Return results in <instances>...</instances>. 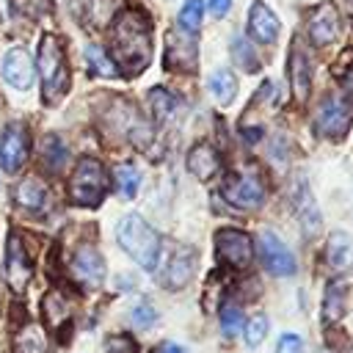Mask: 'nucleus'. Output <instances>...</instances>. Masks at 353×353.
Listing matches in <instances>:
<instances>
[{
	"instance_id": "obj_16",
	"label": "nucleus",
	"mask_w": 353,
	"mask_h": 353,
	"mask_svg": "<svg viewBox=\"0 0 353 353\" xmlns=\"http://www.w3.org/2000/svg\"><path fill=\"white\" fill-rule=\"evenodd\" d=\"M193 270H196V254H193V248L179 245V248H174V254L168 256L160 281H163L168 290H182V287L193 279Z\"/></svg>"
},
{
	"instance_id": "obj_29",
	"label": "nucleus",
	"mask_w": 353,
	"mask_h": 353,
	"mask_svg": "<svg viewBox=\"0 0 353 353\" xmlns=\"http://www.w3.org/2000/svg\"><path fill=\"white\" fill-rule=\"evenodd\" d=\"M138 185H141V174L132 163H121L116 165V188L121 193V199H132L138 193Z\"/></svg>"
},
{
	"instance_id": "obj_1",
	"label": "nucleus",
	"mask_w": 353,
	"mask_h": 353,
	"mask_svg": "<svg viewBox=\"0 0 353 353\" xmlns=\"http://www.w3.org/2000/svg\"><path fill=\"white\" fill-rule=\"evenodd\" d=\"M110 52L116 58V66L124 69V74H141L149 66L152 28L141 11L124 8L116 14V19L110 25Z\"/></svg>"
},
{
	"instance_id": "obj_33",
	"label": "nucleus",
	"mask_w": 353,
	"mask_h": 353,
	"mask_svg": "<svg viewBox=\"0 0 353 353\" xmlns=\"http://www.w3.org/2000/svg\"><path fill=\"white\" fill-rule=\"evenodd\" d=\"M221 331L226 336H237L243 331V312L237 306H226L221 309Z\"/></svg>"
},
{
	"instance_id": "obj_20",
	"label": "nucleus",
	"mask_w": 353,
	"mask_h": 353,
	"mask_svg": "<svg viewBox=\"0 0 353 353\" xmlns=\"http://www.w3.org/2000/svg\"><path fill=\"white\" fill-rule=\"evenodd\" d=\"M292 204H295V212H298V221H301V229L303 234H317L320 232V212H317V204L312 199V190L306 185H298L292 190Z\"/></svg>"
},
{
	"instance_id": "obj_34",
	"label": "nucleus",
	"mask_w": 353,
	"mask_h": 353,
	"mask_svg": "<svg viewBox=\"0 0 353 353\" xmlns=\"http://www.w3.org/2000/svg\"><path fill=\"white\" fill-rule=\"evenodd\" d=\"M268 317L265 314H256V317H251L248 323H245V345L248 347H256L262 339H265V334H268Z\"/></svg>"
},
{
	"instance_id": "obj_36",
	"label": "nucleus",
	"mask_w": 353,
	"mask_h": 353,
	"mask_svg": "<svg viewBox=\"0 0 353 353\" xmlns=\"http://www.w3.org/2000/svg\"><path fill=\"white\" fill-rule=\"evenodd\" d=\"M105 353H138V345L130 336H110L105 342Z\"/></svg>"
},
{
	"instance_id": "obj_28",
	"label": "nucleus",
	"mask_w": 353,
	"mask_h": 353,
	"mask_svg": "<svg viewBox=\"0 0 353 353\" xmlns=\"http://www.w3.org/2000/svg\"><path fill=\"white\" fill-rule=\"evenodd\" d=\"M85 61H88L91 72L99 74V77H116V74H119L116 63L105 55V50H102L99 44H88V47H85Z\"/></svg>"
},
{
	"instance_id": "obj_2",
	"label": "nucleus",
	"mask_w": 353,
	"mask_h": 353,
	"mask_svg": "<svg viewBox=\"0 0 353 353\" xmlns=\"http://www.w3.org/2000/svg\"><path fill=\"white\" fill-rule=\"evenodd\" d=\"M116 240L143 270H154L160 259V237L141 215H124L116 226Z\"/></svg>"
},
{
	"instance_id": "obj_40",
	"label": "nucleus",
	"mask_w": 353,
	"mask_h": 353,
	"mask_svg": "<svg viewBox=\"0 0 353 353\" xmlns=\"http://www.w3.org/2000/svg\"><path fill=\"white\" fill-rule=\"evenodd\" d=\"M11 14H14L11 0H0V19H3V22H8V19H11Z\"/></svg>"
},
{
	"instance_id": "obj_32",
	"label": "nucleus",
	"mask_w": 353,
	"mask_h": 353,
	"mask_svg": "<svg viewBox=\"0 0 353 353\" xmlns=\"http://www.w3.org/2000/svg\"><path fill=\"white\" fill-rule=\"evenodd\" d=\"M47 350V339L36 325H25L17 334V353H44Z\"/></svg>"
},
{
	"instance_id": "obj_30",
	"label": "nucleus",
	"mask_w": 353,
	"mask_h": 353,
	"mask_svg": "<svg viewBox=\"0 0 353 353\" xmlns=\"http://www.w3.org/2000/svg\"><path fill=\"white\" fill-rule=\"evenodd\" d=\"M201 14H204V0H185L179 8V28L196 36L201 28Z\"/></svg>"
},
{
	"instance_id": "obj_13",
	"label": "nucleus",
	"mask_w": 353,
	"mask_h": 353,
	"mask_svg": "<svg viewBox=\"0 0 353 353\" xmlns=\"http://www.w3.org/2000/svg\"><path fill=\"white\" fill-rule=\"evenodd\" d=\"M28 146H30L28 130L22 124H11L3 135V141H0V165H3V171H8V174L19 171L28 160Z\"/></svg>"
},
{
	"instance_id": "obj_7",
	"label": "nucleus",
	"mask_w": 353,
	"mask_h": 353,
	"mask_svg": "<svg viewBox=\"0 0 353 353\" xmlns=\"http://www.w3.org/2000/svg\"><path fill=\"white\" fill-rule=\"evenodd\" d=\"M165 66L179 72H193L199 66V44L193 33H185L182 28H171L165 33Z\"/></svg>"
},
{
	"instance_id": "obj_26",
	"label": "nucleus",
	"mask_w": 353,
	"mask_h": 353,
	"mask_svg": "<svg viewBox=\"0 0 353 353\" xmlns=\"http://www.w3.org/2000/svg\"><path fill=\"white\" fill-rule=\"evenodd\" d=\"M41 312H44V320L58 328L69 320V301L61 295V292H47L44 295V303H41Z\"/></svg>"
},
{
	"instance_id": "obj_23",
	"label": "nucleus",
	"mask_w": 353,
	"mask_h": 353,
	"mask_svg": "<svg viewBox=\"0 0 353 353\" xmlns=\"http://www.w3.org/2000/svg\"><path fill=\"white\" fill-rule=\"evenodd\" d=\"M325 259L334 270H347L353 265V240L345 232H334L325 245Z\"/></svg>"
},
{
	"instance_id": "obj_5",
	"label": "nucleus",
	"mask_w": 353,
	"mask_h": 353,
	"mask_svg": "<svg viewBox=\"0 0 353 353\" xmlns=\"http://www.w3.org/2000/svg\"><path fill=\"white\" fill-rule=\"evenodd\" d=\"M221 196L234 210H256L265 201V185L256 174H234L221 185Z\"/></svg>"
},
{
	"instance_id": "obj_31",
	"label": "nucleus",
	"mask_w": 353,
	"mask_h": 353,
	"mask_svg": "<svg viewBox=\"0 0 353 353\" xmlns=\"http://www.w3.org/2000/svg\"><path fill=\"white\" fill-rule=\"evenodd\" d=\"M232 58H234V63L243 66L245 72H256V69H259V58H256L254 47L248 44V39H243V36H234V39H232Z\"/></svg>"
},
{
	"instance_id": "obj_6",
	"label": "nucleus",
	"mask_w": 353,
	"mask_h": 353,
	"mask_svg": "<svg viewBox=\"0 0 353 353\" xmlns=\"http://www.w3.org/2000/svg\"><path fill=\"white\" fill-rule=\"evenodd\" d=\"M350 121H353V108L339 97L323 99L314 113V130L323 138H345V132L350 130Z\"/></svg>"
},
{
	"instance_id": "obj_9",
	"label": "nucleus",
	"mask_w": 353,
	"mask_h": 353,
	"mask_svg": "<svg viewBox=\"0 0 353 353\" xmlns=\"http://www.w3.org/2000/svg\"><path fill=\"white\" fill-rule=\"evenodd\" d=\"M215 251L218 259L226 262L229 268H248L254 248H251V237L240 229H218L215 232Z\"/></svg>"
},
{
	"instance_id": "obj_12",
	"label": "nucleus",
	"mask_w": 353,
	"mask_h": 353,
	"mask_svg": "<svg viewBox=\"0 0 353 353\" xmlns=\"http://www.w3.org/2000/svg\"><path fill=\"white\" fill-rule=\"evenodd\" d=\"M72 276L88 290H94V287H99L105 281V262H102V256H99V251L94 245H80L74 251Z\"/></svg>"
},
{
	"instance_id": "obj_17",
	"label": "nucleus",
	"mask_w": 353,
	"mask_h": 353,
	"mask_svg": "<svg viewBox=\"0 0 353 353\" xmlns=\"http://www.w3.org/2000/svg\"><path fill=\"white\" fill-rule=\"evenodd\" d=\"M3 80L17 91L30 88V83H33V61L22 47H14V50H8L3 55Z\"/></svg>"
},
{
	"instance_id": "obj_14",
	"label": "nucleus",
	"mask_w": 353,
	"mask_h": 353,
	"mask_svg": "<svg viewBox=\"0 0 353 353\" xmlns=\"http://www.w3.org/2000/svg\"><path fill=\"white\" fill-rule=\"evenodd\" d=\"M306 30H309V39L317 44V47H325L334 41L336 30H339V14L334 8V3H320L309 11L306 17Z\"/></svg>"
},
{
	"instance_id": "obj_11",
	"label": "nucleus",
	"mask_w": 353,
	"mask_h": 353,
	"mask_svg": "<svg viewBox=\"0 0 353 353\" xmlns=\"http://www.w3.org/2000/svg\"><path fill=\"white\" fill-rule=\"evenodd\" d=\"M287 77H290V88H292V99L301 105L309 97V85H312V58L303 50L301 39H292L290 47V58H287Z\"/></svg>"
},
{
	"instance_id": "obj_18",
	"label": "nucleus",
	"mask_w": 353,
	"mask_h": 353,
	"mask_svg": "<svg viewBox=\"0 0 353 353\" xmlns=\"http://www.w3.org/2000/svg\"><path fill=\"white\" fill-rule=\"evenodd\" d=\"M248 33L259 44H273L279 39V17L262 0L251 3V11H248Z\"/></svg>"
},
{
	"instance_id": "obj_3",
	"label": "nucleus",
	"mask_w": 353,
	"mask_h": 353,
	"mask_svg": "<svg viewBox=\"0 0 353 353\" xmlns=\"http://www.w3.org/2000/svg\"><path fill=\"white\" fill-rule=\"evenodd\" d=\"M39 74H41V88H44V102H58L66 88H69V69L63 58V47L55 36H44L39 44Z\"/></svg>"
},
{
	"instance_id": "obj_24",
	"label": "nucleus",
	"mask_w": 353,
	"mask_h": 353,
	"mask_svg": "<svg viewBox=\"0 0 353 353\" xmlns=\"http://www.w3.org/2000/svg\"><path fill=\"white\" fill-rule=\"evenodd\" d=\"M149 105H152L154 121H160V124H168L182 113V102L165 88H152L149 91Z\"/></svg>"
},
{
	"instance_id": "obj_41",
	"label": "nucleus",
	"mask_w": 353,
	"mask_h": 353,
	"mask_svg": "<svg viewBox=\"0 0 353 353\" xmlns=\"http://www.w3.org/2000/svg\"><path fill=\"white\" fill-rule=\"evenodd\" d=\"M157 353H185V347H179L176 342H163V345L157 347Z\"/></svg>"
},
{
	"instance_id": "obj_15",
	"label": "nucleus",
	"mask_w": 353,
	"mask_h": 353,
	"mask_svg": "<svg viewBox=\"0 0 353 353\" xmlns=\"http://www.w3.org/2000/svg\"><path fill=\"white\" fill-rule=\"evenodd\" d=\"M113 124H116V130L127 138V141H132L135 146H146L149 141H152V127H149V121L132 108V105H127V102H119V108L113 110Z\"/></svg>"
},
{
	"instance_id": "obj_19",
	"label": "nucleus",
	"mask_w": 353,
	"mask_h": 353,
	"mask_svg": "<svg viewBox=\"0 0 353 353\" xmlns=\"http://www.w3.org/2000/svg\"><path fill=\"white\" fill-rule=\"evenodd\" d=\"M188 171L199 179H212L221 171V154L215 152V146L210 143H196L188 154Z\"/></svg>"
},
{
	"instance_id": "obj_10",
	"label": "nucleus",
	"mask_w": 353,
	"mask_h": 353,
	"mask_svg": "<svg viewBox=\"0 0 353 353\" xmlns=\"http://www.w3.org/2000/svg\"><path fill=\"white\" fill-rule=\"evenodd\" d=\"M259 256H262L265 270L273 273V276H292L295 273V256H292V251L270 229H265L259 234Z\"/></svg>"
},
{
	"instance_id": "obj_35",
	"label": "nucleus",
	"mask_w": 353,
	"mask_h": 353,
	"mask_svg": "<svg viewBox=\"0 0 353 353\" xmlns=\"http://www.w3.org/2000/svg\"><path fill=\"white\" fill-rule=\"evenodd\" d=\"M154 317H157V312H154L146 301H141V303L132 306V312H130V320H132L135 328H149V325L154 323Z\"/></svg>"
},
{
	"instance_id": "obj_39",
	"label": "nucleus",
	"mask_w": 353,
	"mask_h": 353,
	"mask_svg": "<svg viewBox=\"0 0 353 353\" xmlns=\"http://www.w3.org/2000/svg\"><path fill=\"white\" fill-rule=\"evenodd\" d=\"M339 77H342V83H345V88H347V94L353 97V63H350L347 69H339Z\"/></svg>"
},
{
	"instance_id": "obj_25",
	"label": "nucleus",
	"mask_w": 353,
	"mask_h": 353,
	"mask_svg": "<svg viewBox=\"0 0 353 353\" xmlns=\"http://www.w3.org/2000/svg\"><path fill=\"white\" fill-rule=\"evenodd\" d=\"M347 298V284L345 281H331L325 287V298H323V320L325 323H336L345 312V301Z\"/></svg>"
},
{
	"instance_id": "obj_38",
	"label": "nucleus",
	"mask_w": 353,
	"mask_h": 353,
	"mask_svg": "<svg viewBox=\"0 0 353 353\" xmlns=\"http://www.w3.org/2000/svg\"><path fill=\"white\" fill-rule=\"evenodd\" d=\"M207 8L212 17H226L232 8V0H207Z\"/></svg>"
},
{
	"instance_id": "obj_21",
	"label": "nucleus",
	"mask_w": 353,
	"mask_h": 353,
	"mask_svg": "<svg viewBox=\"0 0 353 353\" xmlns=\"http://www.w3.org/2000/svg\"><path fill=\"white\" fill-rule=\"evenodd\" d=\"M14 199H17L19 207H25V210H30V212H44V210L50 207V193H47V188H44L39 179H33V176L17 185Z\"/></svg>"
},
{
	"instance_id": "obj_4",
	"label": "nucleus",
	"mask_w": 353,
	"mask_h": 353,
	"mask_svg": "<svg viewBox=\"0 0 353 353\" xmlns=\"http://www.w3.org/2000/svg\"><path fill=\"white\" fill-rule=\"evenodd\" d=\"M108 193V171L97 157H80L69 176V196L80 207H97Z\"/></svg>"
},
{
	"instance_id": "obj_27",
	"label": "nucleus",
	"mask_w": 353,
	"mask_h": 353,
	"mask_svg": "<svg viewBox=\"0 0 353 353\" xmlns=\"http://www.w3.org/2000/svg\"><path fill=\"white\" fill-rule=\"evenodd\" d=\"M41 160H44V168L47 171H61L63 163H66V146L58 135H47L44 138V146H41Z\"/></svg>"
},
{
	"instance_id": "obj_22",
	"label": "nucleus",
	"mask_w": 353,
	"mask_h": 353,
	"mask_svg": "<svg viewBox=\"0 0 353 353\" xmlns=\"http://www.w3.org/2000/svg\"><path fill=\"white\" fill-rule=\"evenodd\" d=\"M207 88H210V97L218 102V105H232L234 102V97H237V80H234V74H232V69H215L212 74H210V80H207Z\"/></svg>"
},
{
	"instance_id": "obj_37",
	"label": "nucleus",
	"mask_w": 353,
	"mask_h": 353,
	"mask_svg": "<svg viewBox=\"0 0 353 353\" xmlns=\"http://www.w3.org/2000/svg\"><path fill=\"white\" fill-rule=\"evenodd\" d=\"M301 336L298 334H284L276 345V353H301Z\"/></svg>"
},
{
	"instance_id": "obj_8",
	"label": "nucleus",
	"mask_w": 353,
	"mask_h": 353,
	"mask_svg": "<svg viewBox=\"0 0 353 353\" xmlns=\"http://www.w3.org/2000/svg\"><path fill=\"white\" fill-rule=\"evenodd\" d=\"M3 276L8 281V287L14 292H25L30 276H33V262L22 245V237L17 232L8 234V243H6V265H3Z\"/></svg>"
}]
</instances>
